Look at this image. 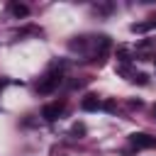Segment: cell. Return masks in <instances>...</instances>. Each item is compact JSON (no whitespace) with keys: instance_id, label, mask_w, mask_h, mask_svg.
I'll list each match as a JSON object with an SVG mask.
<instances>
[{"instance_id":"obj_1","label":"cell","mask_w":156,"mask_h":156,"mask_svg":"<svg viewBox=\"0 0 156 156\" xmlns=\"http://www.w3.org/2000/svg\"><path fill=\"white\" fill-rule=\"evenodd\" d=\"M58 83H61V71H51L44 80H39L37 90H39L41 95H46V93H54V90L58 88Z\"/></svg>"},{"instance_id":"obj_2","label":"cell","mask_w":156,"mask_h":156,"mask_svg":"<svg viewBox=\"0 0 156 156\" xmlns=\"http://www.w3.org/2000/svg\"><path fill=\"white\" fill-rule=\"evenodd\" d=\"M129 141H132V146H136V149H154V146H156V136L144 134V132H134V134L129 136Z\"/></svg>"},{"instance_id":"obj_3","label":"cell","mask_w":156,"mask_h":156,"mask_svg":"<svg viewBox=\"0 0 156 156\" xmlns=\"http://www.w3.org/2000/svg\"><path fill=\"white\" fill-rule=\"evenodd\" d=\"M63 110H66V102H63V100H61V102L56 100V102H49V105L41 110V117H44L46 122H54V119H58V117H61V112H63Z\"/></svg>"},{"instance_id":"obj_4","label":"cell","mask_w":156,"mask_h":156,"mask_svg":"<svg viewBox=\"0 0 156 156\" xmlns=\"http://www.w3.org/2000/svg\"><path fill=\"white\" fill-rule=\"evenodd\" d=\"M80 107H83L85 112H95V110L100 107V98H98V95H85V98L80 100Z\"/></svg>"},{"instance_id":"obj_5","label":"cell","mask_w":156,"mask_h":156,"mask_svg":"<svg viewBox=\"0 0 156 156\" xmlns=\"http://www.w3.org/2000/svg\"><path fill=\"white\" fill-rule=\"evenodd\" d=\"M7 10H10V15H12V17H17V20L29 15V7H27V5H22V2H10V5H7Z\"/></svg>"},{"instance_id":"obj_6","label":"cell","mask_w":156,"mask_h":156,"mask_svg":"<svg viewBox=\"0 0 156 156\" xmlns=\"http://www.w3.org/2000/svg\"><path fill=\"white\" fill-rule=\"evenodd\" d=\"M156 27V17L151 20V22H136V24H132V32L136 34V32H149V29H154Z\"/></svg>"},{"instance_id":"obj_7","label":"cell","mask_w":156,"mask_h":156,"mask_svg":"<svg viewBox=\"0 0 156 156\" xmlns=\"http://www.w3.org/2000/svg\"><path fill=\"white\" fill-rule=\"evenodd\" d=\"M129 80H134V83H139V85H146V83H149V76H146V73H134Z\"/></svg>"},{"instance_id":"obj_8","label":"cell","mask_w":156,"mask_h":156,"mask_svg":"<svg viewBox=\"0 0 156 156\" xmlns=\"http://www.w3.org/2000/svg\"><path fill=\"white\" fill-rule=\"evenodd\" d=\"M71 134H73V136H83V134H85V124H73Z\"/></svg>"},{"instance_id":"obj_9","label":"cell","mask_w":156,"mask_h":156,"mask_svg":"<svg viewBox=\"0 0 156 156\" xmlns=\"http://www.w3.org/2000/svg\"><path fill=\"white\" fill-rule=\"evenodd\" d=\"M151 112H154V119H156V105H154V110H151Z\"/></svg>"}]
</instances>
